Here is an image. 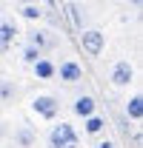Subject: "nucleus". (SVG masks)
<instances>
[{
    "mask_svg": "<svg viewBox=\"0 0 143 148\" xmlns=\"http://www.w3.org/2000/svg\"><path fill=\"white\" fill-rule=\"evenodd\" d=\"M6 137H9V125H6V123H3V120H0V143H3V140H6Z\"/></svg>",
    "mask_w": 143,
    "mask_h": 148,
    "instance_id": "nucleus-18",
    "label": "nucleus"
},
{
    "mask_svg": "<svg viewBox=\"0 0 143 148\" xmlns=\"http://www.w3.org/2000/svg\"><path fill=\"white\" fill-rule=\"evenodd\" d=\"M0 77H3V69H0Z\"/></svg>",
    "mask_w": 143,
    "mask_h": 148,
    "instance_id": "nucleus-21",
    "label": "nucleus"
},
{
    "mask_svg": "<svg viewBox=\"0 0 143 148\" xmlns=\"http://www.w3.org/2000/svg\"><path fill=\"white\" fill-rule=\"evenodd\" d=\"M94 148H117V143H115V140H97V143H94Z\"/></svg>",
    "mask_w": 143,
    "mask_h": 148,
    "instance_id": "nucleus-17",
    "label": "nucleus"
},
{
    "mask_svg": "<svg viewBox=\"0 0 143 148\" xmlns=\"http://www.w3.org/2000/svg\"><path fill=\"white\" fill-rule=\"evenodd\" d=\"M17 14L23 20H29V23H40L43 14H46V9L40 6V0H35V3H20V6H17Z\"/></svg>",
    "mask_w": 143,
    "mask_h": 148,
    "instance_id": "nucleus-11",
    "label": "nucleus"
},
{
    "mask_svg": "<svg viewBox=\"0 0 143 148\" xmlns=\"http://www.w3.org/2000/svg\"><path fill=\"white\" fill-rule=\"evenodd\" d=\"M37 57H43V54L37 51V49L32 46V43H23V49H20V60H23L26 66H32V63H35Z\"/></svg>",
    "mask_w": 143,
    "mask_h": 148,
    "instance_id": "nucleus-16",
    "label": "nucleus"
},
{
    "mask_svg": "<svg viewBox=\"0 0 143 148\" xmlns=\"http://www.w3.org/2000/svg\"><path fill=\"white\" fill-rule=\"evenodd\" d=\"M109 83L115 88H129L135 83V66H132V60H117L109 69Z\"/></svg>",
    "mask_w": 143,
    "mask_h": 148,
    "instance_id": "nucleus-4",
    "label": "nucleus"
},
{
    "mask_svg": "<svg viewBox=\"0 0 143 148\" xmlns=\"http://www.w3.org/2000/svg\"><path fill=\"white\" fill-rule=\"evenodd\" d=\"M15 34H17L15 23H12V20H0V57L9 54V49H12V43H15Z\"/></svg>",
    "mask_w": 143,
    "mask_h": 148,
    "instance_id": "nucleus-10",
    "label": "nucleus"
},
{
    "mask_svg": "<svg viewBox=\"0 0 143 148\" xmlns=\"http://www.w3.org/2000/svg\"><path fill=\"white\" fill-rule=\"evenodd\" d=\"M66 12H69V20L74 23V29L80 32V29H83V17H86V14H83L86 9H80L77 3H66Z\"/></svg>",
    "mask_w": 143,
    "mask_h": 148,
    "instance_id": "nucleus-15",
    "label": "nucleus"
},
{
    "mask_svg": "<svg viewBox=\"0 0 143 148\" xmlns=\"http://www.w3.org/2000/svg\"><path fill=\"white\" fill-rule=\"evenodd\" d=\"M54 77H60L66 86H74V83H80L83 80V66L77 63V60H63L60 66H54Z\"/></svg>",
    "mask_w": 143,
    "mask_h": 148,
    "instance_id": "nucleus-6",
    "label": "nucleus"
},
{
    "mask_svg": "<svg viewBox=\"0 0 143 148\" xmlns=\"http://www.w3.org/2000/svg\"><path fill=\"white\" fill-rule=\"evenodd\" d=\"M103 128H106V117H100L97 111H94V114H89V117L83 120V131H86L89 137H100V134H103Z\"/></svg>",
    "mask_w": 143,
    "mask_h": 148,
    "instance_id": "nucleus-14",
    "label": "nucleus"
},
{
    "mask_svg": "<svg viewBox=\"0 0 143 148\" xmlns=\"http://www.w3.org/2000/svg\"><path fill=\"white\" fill-rule=\"evenodd\" d=\"M80 46L89 57H100L106 49V34L100 29H80Z\"/></svg>",
    "mask_w": 143,
    "mask_h": 148,
    "instance_id": "nucleus-5",
    "label": "nucleus"
},
{
    "mask_svg": "<svg viewBox=\"0 0 143 148\" xmlns=\"http://www.w3.org/2000/svg\"><path fill=\"white\" fill-rule=\"evenodd\" d=\"M20 97V86L17 80H12V77H0V106H12V103H17Z\"/></svg>",
    "mask_w": 143,
    "mask_h": 148,
    "instance_id": "nucleus-7",
    "label": "nucleus"
},
{
    "mask_svg": "<svg viewBox=\"0 0 143 148\" xmlns=\"http://www.w3.org/2000/svg\"><path fill=\"white\" fill-rule=\"evenodd\" d=\"M49 148H80V134L74 131L72 123L60 120L49 131Z\"/></svg>",
    "mask_w": 143,
    "mask_h": 148,
    "instance_id": "nucleus-1",
    "label": "nucleus"
},
{
    "mask_svg": "<svg viewBox=\"0 0 143 148\" xmlns=\"http://www.w3.org/2000/svg\"><path fill=\"white\" fill-rule=\"evenodd\" d=\"M54 66L57 63H52L49 57L43 54V57H37L35 63H32V71H35L37 80H54Z\"/></svg>",
    "mask_w": 143,
    "mask_h": 148,
    "instance_id": "nucleus-13",
    "label": "nucleus"
},
{
    "mask_svg": "<svg viewBox=\"0 0 143 148\" xmlns=\"http://www.w3.org/2000/svg\"><path fill=\"white\" fill-rule=\"evenodd\" d=\"M32 111H35L40 120H57V114H60V100L54 97V94H37L35 100H32Z\"/></svg>",
    "mask_w": 143,
    "mask_h": 148,
    "instance_id": "nucleus-3",
    "label": "nucleus"
},
{
    "mask_svg": "<svg viewBox=\"0 0 143 148\" xmlns=\"http://www.w3.org/2000/svg\"><path fill=\"white\" fill-rule=\"evenodd\" d=\"M123 111H126V117H129L132 123H140V120H143V94H140V91H135L129 100H126Z\"/></svg>",
    "mask_w": 143,
    "mask_h": 148,
    "instance_id": "nucleus-12",
    "label": "nucleus"
},
{
    "mask_svg": "<svg viewBox=\"0 0 143 148\" xmlns=\"http://www.w3.org/2000/svg\"><path fill=\"white\" fill-rule=\"evenodd\" d=\"M72 111H74V117L86 120L89 114L97 111V100H94L92 94H77V97H74V103H72Z\"/></svg>",
    "mask_w": 143,
    "mask_h": 148,
    "instance_id": "nucleus-8",
    "label": "nucleus"
},
{
    "mask_svg": "<svg viewBox=\"0 0 143 148\" xmlns=\"http://www.w3.org/2000/svg\"><path fill=\"white\" fill-rule=\"evenodd\" d=\"M35 143H37V131L29 123H20L15 128V148H35Z\"/></svg>",
    "mask_w": 143,
    "mask_h": 148,
    "instance_id": "nucleus-9",
    "label": "nucleus"
},
{
    "mask_svg": "<svg viewBox=\"0 0 143 148\" xmlns=\"http://www.w3.org/2000/svg\"><path fill=\"white\" fill-rule=\"evenodd\" d=\"M132 3H135V9H140V0H132Z\"/></svg>",
    "mask_w": 143,
    "mask_h": 148,
    "instance_id": "nucleus-19",
    "label": "nucleus"
},
{
    "mask_svg": "<svg viewBox=\"0 0 143 148\" xmlns=\"http://www.w3.org/2000/svg\"><path fill=\"white\" fill-rule=\"evenodd\" d=\"M20 3H35V0H20Z\"/></svg>",
    "mask_w": 143,
    "mask_h": 148,
    "instance_id": "nucleus-20",
    "label": "nucleus"
},
{
    "mask_svg": "<svg viewBox=\"0 0 143 148\" xmlns=\"http://www.w3.org/2000/svg\"><path fill=\"white\" fill-rule=\"evenodd\" d=\"M26 43H32L40 54H49V51L57 49V34H54L52 29H40V26H35V29H29Z\"/></svg>",
    "mask_w": 143,
    "mask_h": 148,
    "instance_id": "nucleus-2",
    "label": "nucleus"
}]
</instances>
